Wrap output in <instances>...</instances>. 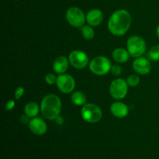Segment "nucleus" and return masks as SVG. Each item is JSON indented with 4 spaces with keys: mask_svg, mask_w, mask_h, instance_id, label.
<instances>
[{
    "mask_svg": "<svg viewBox=\"0 0 159 159\" xmlns=\"http://www.w3.org/2000/svg\"><path fill=\"white\" fill-rule=\"evenodd\" d=\"M103 20V13L100 9H93L89 11L86 15V21L89 25L92 26H96L100 24Z\"/></svg>",
    "mask_w": 159,
    "mask_h": 159,
    "instance_id": "obj_12",
    "label": "nucleus"
},
{
    "mask_svg": "<svg viewBox=\"0 0 159 159\" xmlns=\"http://www.w3.org/2000/svg\"><path fill=\"white\" fill-rule=\"evenodd\" d=\"M57 86L58 89L63 93H70L75 87V81L74 78L68 74H61L57 76Z\"/></svg>",
    "mask_w": 159,
    "mask_h": 159,
    "instance_id": "obj_8",
    "label": "nucleus"
},
{
    "mask_svg": "<svg viewBox=\"0 0 159 159\" xmlns=\"http://www.w3.org/2000/svg\"><path fill=\"white\" fill-rule=\"evenodd\" d=\"M40 110L46 119L55 120L60 116L61 110V101L60 98L54 94H49L45 96L41 101Z\"/></svg>",
    "mask_w": 159,
    "mask_h": 159,
    "instance_id": "obj_2",
    "label": "nucleus"
},
{
    "mask_svg": "<svg viewBox=\"0 0 159 159\" xmlns=\"http://www.w3.org/2000/svg\"><path fill=\"white\" fill-rule=\"evenodd\" d=\"M133 68L137 73L140 75H148L152 70L150 61L144 57H137L133 62Z\"/></svg>",
    "mask_w": 159,
    "mask_h": 159,
    "instance_id": "obj_10",
    "label": "nucleus"
},
{
    "mask_svg": "<svg viewBox=\"0 0 159 159\" xmlns=\"http://www.w3.org/2000/svg\"><path fill=\"white\" fill-rule=\"evenodd\" d=\"M14 107H15V101L14 100H9L6 102V109L8 110V111L12 110Z\"/></svg>",
    "mask_w": 159,
    "mask_h": 159,
    "instance_id": "obj_24",
    "label": "nucleus"
},
{
    "mask_svg": "<svg viewBox=\"0 0 159 159\" xmlns=\"http://www.w3.org/2000/svg\"><path fill=\"white\" fill-rule=\"evenodd\" d=\"M111 62L104 56H98L89 63V69L96 75H105L111 69Z\"/></svg>",
    "mask_w": 159,
    "mask_h": 159,
    "instance_id": "obj_3",
    "label": "nucleus"
},
{
    "mask_svg": "<svg viewBox=\"0 0 159 159\" xmlns=\"http://www.w3.org/2000/svg\"><path fill=\"white\" fill-rule=\"evenodd\" d=\"M25 89L23 86H20L16 89L15 91V97L16 99H20V98L23 96V95L24 94Z\"/></svg>",
    "mask_w": 159,
    "mask_h": 159,
    "instance_id": "obj_23",
    "label": "nucleus"
},
{
    "mask_svg": "<svg viewBox=\"0 0 159 159\" xmlns=\"http://www.w3.org/2000/svg\"><path fill=\"white\" fill-rule=\"evenodd\" d=\"M29 128L34 134L41 136L47 132L48 127L44 121L40 118L34 117L29 124Z\"/></svg>",
    "mask_w": 159,
    "mask_h": 159,
    "instance_id": "obj_11",
    "label": "nucleus"
},
{
    "mask_svg": "<svg viewBox=\"0 0 159 159\" xmlns=\"http://www.w3.org/2000/svg\"><path fill=\"white\" fill-rule=\"evenodd\" d=\"M57 77H56V75L53 73H48V75H46L45 76V82L48 85H54V84L57 82Z\"/></svg>",
    "mask_w": 159,
    "mask_h": 159,
    "instance_id": "obj_21",
    "label": "nucleus"
},
{
    "mask_svg": "<svg viewBox=\"0 0 159 159\" xmlns=\"http://www.w3.org/2000/svg\"><path fill=\"white\" fill-rule=\"evenodd\" d=\"M149 57L152 60L158 61H159V44L152 47L149 51Z\"/></svg>",
    "mask_w": 159,
    "mask_h": 159,
    "instance_id": "obj_19",
    "label": "nucleus"
},
{
    "mask_svg": "<svg viewBox=\"0 0 159 159\" xmlns=\"http://www.w3.org/2000/svg\"><path fill=\"white\" fill-rule=\"evenodd\" d=\"M127 82L128 86L135 87L139 85L140 83V78L137 75H130L128 76L127 79Z\"/></svg>",
    "mask_w": 159,
    "mask_h": 159,
    "instance_id": "obj_20",
    "label": "nucleus"
},
{
    "mask_svg": "<svg viewBox=\"0 0 159 159\" xmlns=\"http://www.w3.org/2000/svg\"><path fill=\"white\" fill-rule=\"evenodd\" d=\"M82 119L87 123L94 124L99 122L102 116L101 109L97 105L93 103H87L82 107L81 110Z\"/></svg>",
    "mask_w": 159,
    "mask_h": 159,
    "instance_id": "obj_5",
    "label": "nucleus"
},
{
    "mask_svg": "<svg viewBox=\"0 0 159 159\" xmlns=\"http://www.w3.org/2000/svg\"><path fill=\"white\" fill-rule=\"evenodd\" d=\"M71 66L77 69H83L89 63V57L85 52L82 51H73L68 57Z\"/></svg>",
    "mask_w": 159,
    "mask_h": 159,
    "instance_id": "obj_9",
    "label": "nucleus"
},
{
    "mask_svg": "<svg viewBox=\"0 0 159 159\" xmlns=\"http://www.w3.org/2000/svg\"><path fill=\"white\" fill-rule=\"evenodd\" d=\"M112 114L117 118H124L128 115L129 109L125 103L121 102H116L110 107Z\"/></svg>",
    "mask_w": 159,
    "mask_h": 159,
    "instance_id": "obj_13",
    "label": "nucleus"
},
{
    "mask_svg": "<svg viewBox=\"0 0 159 159\" xmlns=\"http://www.w3.org/2000/svg\"><path fill=\"white\" fill-rule=\"evenodd\" d=\"M66 20L71 26L81 28L86 21V16L78 7H71L66 12Z\"/></svg>",
    "mask_w": 159,
    "mask_h": 159,
    "instance_id": "obj_6",
    "label": "nucleus"
},
{
    "mask_svg": "<svg viewBox=\"0 0 159 159\" xmlns=\"http://www.w3.org/2000/svg\"><path fill=\"white\" fill-rule=\"evenodd\" d=\"M80 31L85 40H92L95 36V32L90 25H84L80 28Z\"/></svg>",
    "mask_w": 159,
    "mask_h": 159,
    "instance_id": "obj_18",
    "label": "nucleus"
},
{
    "mask_svg": "<svg viewBox=\"0 0 159 159\" xmlns=\"http://www.w3.org/2000/svg\"><path fill=\"white\" fill-rule=\"evenodd\" d=\"M69 63V60L65 56H60V57H57L53 64L54 71L58 75L64 74L68 70Z\"/></svg>",
    "mask_w": 159,
    "mask_h": 159,
    "instance_id": "obj_14",
    "label": "nucleus"
},
{
    "mask_svg": "<svg viewBox=\"0 0 159 159\" xmlns=\"http://www.w3.org/2000/svg\"><path fill=\"white\" fill-rule=\"evenodd\" d=\"M113 58L118 63H125L130 58V54L127 50L124 48H116L113 51Z\"/></svg>",
    "mask_w": 159,
    "mask_h": 159,
    "instance_id": "obj_15",
    "label": "nucleus"
},
{
    "mask_svg": "<svg viewBox=\"0 0 159 159\" xmlns=\"http://www.w3.org/2000/svg\"><path fill=\"white\" fill-rule=\"evenodd\" d=\"M29 116H26V114H25V116H22V117H21V121L23 123V124H29L30 123V120H29Z\"/></svg>",
    "mask_w": 159,
    "mask_h": 159,
    "instance_id": "obj_25",
    "label": "nucleus"
},
{
    "mask_svg": "<svg viewBox=\"0 0 159 159\" xmlns=\"http://www.w3.org/2000/svg\"><path fill=\"white\" fill-rule=\"evenodd\" d=\"M156 34H157V35H158V37L159 38V25H158V27H157V29H156Z\"/></svg>",
    "mask_w": 159,
    "mask_h": 159,
    "instance_id": "obj_27",
    "label": "nucleus"
},
{
    "mask_svg": "<svg viewBox=\"0 0 159 159\" xmlns=\"http://www.w3.org/2000/svg\"><path fill=\"white\" fill-rule=\"evenodd\" d=\"M128 85L127 81L122 79H117L111 82L110 86V93L115 99H122L127 96Z\"/></svg>",
    "mask_w": 159,
    "mask_h": 159,
    "instance_id": "obj_7",
    "label": "nucleus"
},
{
    "mask_svg": "<svg viewBox=\"0 0 159 159\" xmlns=\"http://www.w3.org/2000/svg\"><path fill=\"white\" fill-rule=\"evenodd\" d=\"M55 121H56V123H57V124H62L64 123V119H63V117H62V116H58L55 119Z\"/></svg>",
    "mask_w": 159,
    "mask_h": 159,
    "instance_id": "obj_26",
    "label": "nucleus"
},
{
    "mask_svg": "<svg viewBox=\"0 0 159 159\" xmlns=\"http://www.w3.org/2000/svg\"><path fill=\"white\" fill-rule=\"evenodd\" d=\"M131 25V16L125 9L115 11L108 21V29L115 36H123Z\"/></svg>",
    "mask_w": 159,
    "mask_h": 159,
    "instance_id": "obj_1",
    "label": "nucleus"
},
{
    "mask_svg": "<svg viewBox=\"0 0 159 159\" xmlns=\"http://www.w3.org/2000/svg\"><path fill=\"white\" fill-rule=\"evenodd\" d=\"M127 51L130 57H139L146 51V43L144 39L139 36H132L129 37L127 43Z\"/></svg>",
    "mask_w": 159,
    "mask_h": 159,
    "instance_id": "obj_4",
    "label": "nucleus"
},
{
    "mask_svg": "<svg viewBox=\"0 0 159 159\" xmlns=\"http://www.w3.org/2000/svg\"><path fill=\"white\" fill-rule=\"evenodd\" d=\"M39 110H40V108H39L38 104L35 102H28L24 107L25 114L31 118L35 117L38 114Z\"/></svg>",
    "mask_w": 159,
    "mask_h": 159,
    "instance_id": "obj_16",
    "label": "nucleus"
},
{
    "mask_svg": "<svg viewBox=\"0 0 159 159\" xmlns=\"http://www.w3.org/2000/svg\"><path fill=\"white\" fill-rule=\"evenodd\" d=\"M110 71H111V73L113 75H120L122 73V68L119 65H114L111 67Z\"/></svg>",
    "mask_w": 159,
    "mask_h": 159,
    "instance_id": "obj_22",
    "label": "nucleus"
},
{
    "mask_svg": "<svg viewBox=\"0 0 159 159\" xmlns=\"http://www.w3.org/2000/svg\"><path fill=\"white\" fill-rule=\"evenodd\" d=\"M71 102L76 106L79 107H83L85 104H86V96L82 92L77 91L75 92L72 95H71Z\"/></svg>",
    "mask_w": 159,
    "mask_h": 159,
    "instance_id": "obj_17",
    "label": "nucleus"
}]
</instances>
